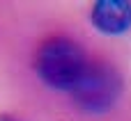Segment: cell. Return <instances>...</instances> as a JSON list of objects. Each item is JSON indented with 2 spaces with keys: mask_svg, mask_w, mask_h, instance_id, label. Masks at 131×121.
<instances>
[{
  "mask_svg": "<svg viewBox=\"0 0 131 121\" xmlns=\"http://www.w3.org/2000/svg\"><path fill=\"white\" fill-rule=\"evenodd\" d=\"M92 25L104 34H122L131 27L129 0H99L92 7Z\"/></svg>",
  "mask_w": 131,
  "mask_h": 121,
  "instance_id": "3",
  "label": "cell"
},
{
  "mask_svg": "<svg viewBox=\"0 0 131 121\" xmlns=\"http://www.w3.org/2000/svg\"><path fill=\"white\" fill-rule=\"evenodd\" d=\"M122 92V80L111 66H94L90 64L78 85L71 89L76 103L92 114H101L113 108Z\"/></svg>",
  "mask_w": 131,
  "mask_h": 121,
  "instance_id": "2",
  "label": "cell"
},
{
  "mask_svg": "<svg viewBox=\"0 0 131 121\" xmlns=\"http://www.w3.org/2000/svg\"><path fill=\"white\" fill-rule=\"evenodd\" d=\"M35 66L39 78L48 87L71 92L83 78V73L88 71L90 62L85 53L78 48V43H74L67 37H55L41 43Z\"/></svg>",
  "mask_w": 131,
  "mask_h": 121,
  "instance_id": "1",
  "label": "cell"
},
{
  "mask_svg": "<svg viewBox=\"0 0 131 121\" xmlns=\"http://www.w3.org/2000/svg\"><path fill=\"white\" fill-rule=\"evenodd\" d=\"M0 121H16V119H12V117H5V114H2V117H0Z\"/></svg>",
  "mask_w": 131,
  "mask_h": 121,
  "instance_id": "4",
  "label": "cell"
}]
</instances>
